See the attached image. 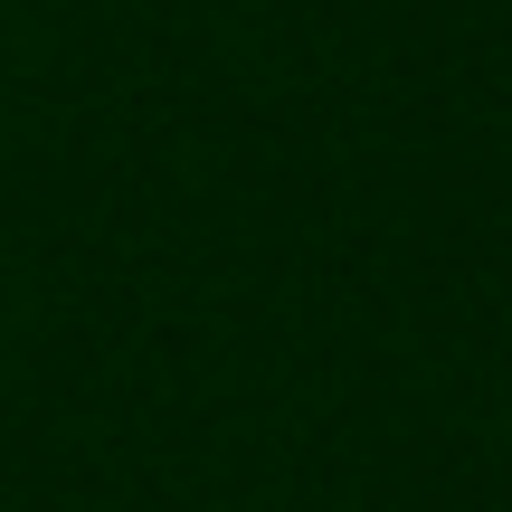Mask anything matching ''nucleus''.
Segmentation results:
<instances>
[]
</instances>
